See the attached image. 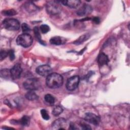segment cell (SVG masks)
Masks as SVG:
<instances>
[{
	"instance_id": "cell-1",
	"label": "cell",
	"mask_w": 130,
	"mask_h": 130,
	"mask_svg": "<svg viewBox=\"0 0 130 130\" xmlns=\"http://www.w3.org/2000/svg\"><path fill=\"white\" fill-rule=\"evenodd\" d=\"M46 82L49 88L53 89L57 88L62 85L63 78L62 76L58 73H50L47 76Z\"/></svg>"
},
{
	"instance_id": "cell-2",
	"label": "cell",
	"mask_w": 130,
	"mask_h": 130,
	"mask_svg": "<svg viewBox=\"0 0 130 130\" xmlns=\"http://www.w3.org/2000/svg\"><path fill=\"white\" fill-rule=\"evenodd\" d=\"M47 13L50 15H55L58 14L61 10V7L58 1H53L48 2L46 5Z\"/></svg>"
},
{
	"instance_id": "cell-3",
	"label": "cell",
	"mask_w": 130,
	"mask_h": 130,
	"mask_svg": "<svg viewBox=\"0 0 130 130\" xmlns=\"http://www.w3.org/2000/svg\"><path fill=\"white\" fill-rule=\"evenodd\" d=\"M33 39L31 36L28 34H22L19 35L17 39L16 43L18 45L23 47H28L32 44Z\"/></svg>"
},
{
	"instance_id": "cell-4",
	"label": "cell",
	"mask_w": 130,
	"mask_h": 130,
	"mask_svg": "<svg viewBox=\"0 0 130 130\" xmlns=\"http://www.w3.org/2000/svg\"><path fill=\"white\" fill-rule=\"evenodd\" d=\"M41 86L40 80L37 78H29L23 83V87L29 91L38 90Z\"/></svg>"
},
{
	"instance_id": "cell-5",
	"label": "cell",
	"mask_w": 130,
	"mask_h": 130,
	"mask_svg": "<svg viewBox=\"0 0 130 130\" xmlns=\"http://www.w3.org/2000/svg\"><path fill=\"white\" fill-rule=\"evenodd\" d=\"M4 27L9 30H17L20 28L19 21L14 18H7L3 22Z\"/></svg>"
},
{
	"instance_id": "cell-6",
	"label": "cell",
	"mask_w": 130,
	"mask_h": 130,
	"mask_svg": "<svg viewBox=\"0 0 130 130\" xmlns=\"http://www.w3.org/2000/svg\"><path fill=\"white\" fill-rule=\"evenodd\" d=\"M70 124L68 121L63 118H60L55 120L52 124V128L53 129H69Z\"/></svg>"
},
{
	"instance_id": "cell-7",
	"label": "cell",
	"mask_w": 130,
	"mask_h": 130,
	"mask_svg": "<svg viewBox=\"0 0 130 130\" xmlns=\"http://www.w3.org/2000/svg\"><path fill=\"white\" fill-rule=\"evenodd\" d=\"M79 80V77L78 76H74L69 78L66 83L67 89L70 91L75 90L78 86Z\"/></svg>"
},
{
	"instance_id": "cell-8",
	"label": "cell",
	"mask_w": 130,
	"mask_h": 130,
	"mask_svg": "<svg viewBox=\"0 0 130 130\" xmlns=\"http://www.w3.org/2000/svg\"><path fill=\"white\" fill-rule=\"evenodd\" d=\"M51 71V67L47 64H43L36 68V72L40 76L43 77L48 76Z\"/></svg>"
},
{
	"instance_id": "cell-9",
	"label": "cell",
	"mask_w": 130,
	"mask_h": 130,
	"mask_svg": "<svg viewBox=\"0 0 130 130\" xmlns=\"http://www.w3.org/2000/svg\"><path fill=\"white\" fill-rule=\"evenodd\" d=\"M22 68L20 64L17 63L15 64L13 67L10 70L11 77L13 80H16L19 79L22 73Z\"/></svg>"
},
{
	"instance_id": "cell-10",
	"label": "cell",
	"mask_w": 130,
	"mask_h": 130,
	"mask_svg": "<svg viewBox=\"0 0 130 130\" xmlns=\"http://www.w3.org/2000/svg\"><path fill=\"white\" fill-rule=\"evenodd\" d=\"M84 118L85 121L95 125H98L100 122V117L92 113H86Z\"/></svg>"
},
{
	"instance_id": "cell-11",
	"label": "cell",
	"mask_w": 130,
	"mask_h": 130,
	"mask_svg": "<svg viewBox=\"0 0 130 130\" xmlns=\"http://www.w3.org/2000/svg\"><path fill=\"white\" fill-rule=\"evenodd\" d=\"M59 3H62L63 5H65L70 8H76L78 7L80 4L81 1L79 0H69V1H60Z\"/></svg>"
},
{
	"instance_id": "cell-12",
	"label": "cell",
	"mask_w": 130,
	"mask_h": 130,
	"mask_svg": "<svg viewBox=\"0 0 130 130\" xmlns=\"http://www.w3.org/2000/svg\"><path fill=\"white\" fill-rule=\"evenodd\" d=\"M92 11V8L88 5H84L77 11V15L79 16H85L90 14Z\"/></svg>"
},
{
	"instance_id": "cell-13",
	"label": "cell",
	"mask_w": 130,
	"mask_h": 130,
	"mask_svg": "<svg viewBox=\"0 0 130 130\" xmlns=\"http://www.w3.org/2000/svg\"><path fill=\"white\" fill-rule=\"evenodd\" d=\"M98 62L99 64L101 66L107 64L109 62V58L108 56L104 53L101 52L98 56Z\"/></svg>"
},
{
	"instance_id": "cell-14",
	"label": "cell",
	"mask_w": 130,
	"mask_h": 130,
	"mask_svg": "<svg viewBox=\"0 0 130 130\" xmlns=\"http://www.w3.org/2000/svg\"><path fill=\"white\" fill-rule=\"evenodd\" d=\"M25 9L29 13L34 12L37 11V7L33 3L28 2L25 4Z\"/></svg>"
},
{
	"instance_id": "cell-15",
	"label": "cell",
	"mask_w": 130,
	"mask_h": 130,
	"mask_svg": "<svg viewBox=\"0 0 130 130\" xmlns=\"http://www.w3.org/2000/svg\"><path fill=\"white\" fill-rule=\"evenodd\" d=\"M62 38L58 37V36H55L52 37L50 40V43L51 44L55 45H59L63 43L62 42Z\"/></svg>"
},
{
	"instance_id": "cell-16",
	"label": "cell",
	"mask_w": 130,
	"mask_h": 130,
	"mask_svg": "<svg viewBox=\"0 0 130 130\" xmlns=\"http://www.w3.org/2000/svg\"><path fill=\"white\" fill-rule=\"evenodd\" d=\"M25 98L26 99L29 101H35L37 100L39 97L34 91L30 90L26 93Z\"/></svg>"
},
{
	"instance_id": "cell-17",
	"label": "cell",
	"mask_w": 130,
	"mask_h": 130,
	"mask_svg": "<svg viewBox=\"0 0 130 130\" xmlns=\"http://www.w3.org/2000/svg\"><path fill=\"white\" fill-rule=\"evenodd\" d=\"M62 111H63L62 108L60 106L57 105L54 107V108L52 110V113L53 115L57 116H58L59 115H60L62 112Z\"/></svg>"
},
{
	"instance_id": "cell-18",
	"label": "cell",
	"mask_w": 130,
	"mask_h": 130,
	"mask_svg": "<svg viewBox=\"0 0 130 130\" xmlns=\"http://www.w3.org/2000/svg\"><path fill=\"white\" fill-rule=\"evenodd\" d=\"M44 99L46 102L50 105H53L55 102L54 98L50 94H46L44 96Z\"/></svg>"
},
{
	"instance_id": "cell-19",
	"label": "cell",
	"mask_w": 130,
	"mask_h": 130,
	"mask_svg": "<svg viewBox=\"0 0 130 130\" xmlns=\"http://www.w3.org/2000/svg\"><path fill=\"white\" fill-rule=\"evenodd\" d=\"M34 34H35V35L36 38L38 40V41L42 44H44L43 41L41 39V35H40V31H39V29L38 27L36 26V27H34Z\"/></svg>"
},
{
	"instance_id": "cell-20",
	"label": "cell",
	"mask_w": 130,
	"mask_h": 130,
	"mask_svg": "<svg viewBox=\"0 0 130 130\" xmlns=\"http://www.w3.org/2000/svg\"><path fill=\"white\" fill-rule=\"evenodd\" d=\"M29 117L27 116H24L20 120V123L23 126H28L29 124Z\"/></svg>"
},
{
	"instance_id": "cell-21",
	"label": "cell",
	"mask_w": 130,
	"mask_h": 130,
	"mask_svg": "<svg viewBox=\"0 0 130 130\" xmlns=\"http://www.w3.org/2000/svg\"><path fill=\"white\" fill-rule=\"evenodd\" d=\"M1 76L4 78H8L9 77H11L10 70L7 69L2 70L1 71Z\"/></svg>"
},
{
	"instance_id": "cell-22",
	"label": "cell",
	"mask_w": 130,
	"mask_h": 130,
	"mask_svg": "<svg viewBox=\"0 0 130 130\" xmlns=\"http://www.w3.org/2000/svg\"><path fill=\"white\" fill-rule=\"evenodd\" d=\"M2 14L6 16H13L16 15L17 14V12L13 9H10L3 11Z\"/></svg>"
},
{
	"instance_id": "cell-23",
	"label": "cell",
	"mask_w": 130,
	"mask_h": 130,
	"mask_svg": "<svg viewBox=\"0 0 130 130\" xmlns=\"http://www.w3.org/2000/svg\"><path fill=\"white\" fill-rule=\"evenodd\" d=\"M40 29L42 33L46 34L50 30V27L47 24H42L40 27Z\"/></svg>"
},
{
	"instance_id": "cell-24",
	"label": "cell",
	"mask_w": 130,
	"mask_h": 130,
	"mask_svg": "<svg viewBox=\"0 0 130 130\" xmlns=\"http://www.w3.org/2000/svg\"><path fill=\"white\" fill-rule=\"evenodd\" d=\"M21 28L24 34H27V32L30 31V28L29 26L25 23H23L21 24Z\"/></svg>"
},
{
	"instance_id": "cell-25",
	"label": "cell",
	"mask_w": 130,
	"mask_h": 130,
	"mask_svg": "<svg viewBox=\"0 0 130 130\" xmlns=\"http://www.w3.org/2000/svg\"><path fill=\"white\" fill-rule=\"evenodd\" d=\"M41 114L42 118L45 120H48L50 118V116L48 113V112L45 109H42L41 110Z\"/></svg>"
},
{
	"instance_id": "cell-26",
	"label": "cell",
	"mask_w": 130,
	"mask_h": 130,
	"mask_svg": "<svg viewBox=\"0 0 130 130\" xmlns=\"http://www.w3.org/2000/svg\"><path fill=\"white\" fill-rule=\"evenodd\" d=\"M8 55V52H7L6 51L4 50H1V53H0V58L1 60H2L4 58H5L7 55Z\"/></svg>"
},
{
	"instance_id": "cell-27",
	"label": "cell",
	"mask_w": 130,
	"mask_h": 130,
	"mask_svg": "<svg viewBox=\"0 0 130 130\" xmlns=\"http://www.w3.org/2000/svg\"><path fill=\"white\" fill-rule=\"evenodd\" d=\"M87 36L86 35H83V36H81V37L79 38V39H78V40H77V41H76L77 44L81 43H82V42L85 41V40L87 39Z\"/></svg>"
},
{
	"instance_id": "cell-28",
	"label": "cell",
	"mask_w": 130,
	"mask_h": 130,
	"mask_svg": "<svg viewBox=\"0 0 130 130\" xmlns=\"http://www.w3.org/2000/svg\"><path fill=\"white\" fill-rule=\"evenodd\" d=\"M8 55L9 56L10 59L11 60H13L15 58V54H14V52L13 50H10L8 52Z\"/></svg>"
},
{
	"instance_id": "cell-29",
	"label": "cell",
	"mask_w": 130,
	"mask_h": 130,
	"mask_svg": "<svg viewBox=\"0 0 130 130\" xmlns=\"http://www.w3.org/2000/svg\"><path fill=\"white\" fill-rule=\"evenodd\" d=\"M93 21L96 23H99L100 22V19L98 17H94L93 19Z\"/></svg>"
}]
</instances>
